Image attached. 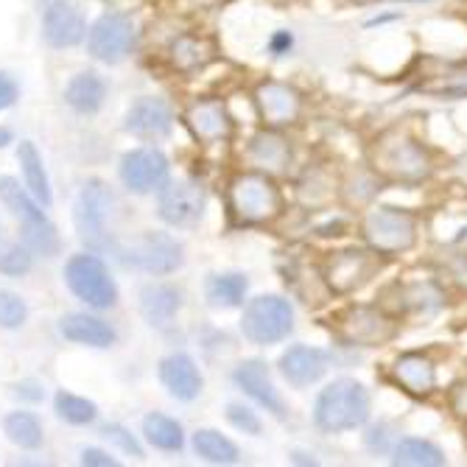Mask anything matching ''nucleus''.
<instances>
[{"mask_svg":"<svg viewBox=\"0 0 467 467\" xmlns=\"http://www.w3.org/2000/svg\"><path fill=\"white\" fill-rule=\"evenodd\" d=\"M369 168L380 180L417 185L431 177V157L406 132L389 130L380 138H375L369 149Z\"/></svg>","mask_w":467,"mask_h":467,"instance_id":"nucleus-1","label":"nucleus"},{"mask_svg":"<svg viewBox=\"0 0 467 467\" xmlns=\"http://www.w3.org/2000/svg\"><path fill=\"white\" fill-rule=\"evenodd\" d=\"M227 210L235 224L258 227V224H269L280 216L283 196H280L277 185L269 180V174L249 171V174H238L230 182Z\"/></svg>","mask_w":467,"mask_h":467,"instance_id":"nucleus-2","label":"nucleus"},{"mask_svg":"<svg viewBox=\"0 0 467 467\" xmlns=\"http://www.w3.org/2000/svg\"><path fill=\"white\" fill-rule=\"evenodd\" d=\"M369 417V395L350 378H338L322 389L314 406V422L327 434H345L361 429Z\"/></svg>","mask_w":467,"mask_h":467,"instance_id":"nucleus-3","label":"nucleus"},{"mask_svg":"<svg viewBox=\"0 0 467 467\" xmlns=\"http://www.w3.org/2000/svg\"><path fill=\"white\" fill-rule=\"evenodd\" d=\"M0 199L23 222V241L28 244L31 252L46 254V258L57 254L59 249L57 227L42 213V204L31 196V191L20 188L15 177H0Z\"/></svg>","mask_w":467,"mask_h":467,"instance_id":"nucleus-4","label":"nucleus"},{"mask_svg":"<svg viewBox=\"0 0 467 467\" xmlns=\"http://www.w3.org/2000/svg\"><path fill=\"white\" fill-rule=\"evenodd\" d=\"M361 235L378 254H400L409 252L417 241V219L409 210L378 207L364 216Z\"/></svg>","mask_w":467,"mask_h":467,"instance_id":"nucleus-5","label":"nucleus"},{"mask_svg":"<svg viewBox=\"0 0 467 467\" xmlns=\"http://www.w3.org/2000/svg\"><path fill=\"white\" fill-rule=\"evenodd\" d=\"M241 330L252 345H275L294 330V308L283 296H254L244 308Z\"/></svg>","mask_w":467,"mask_h":467,"instance_id":"nucleus-6","label":"nucleus"},{"mask_svg":"<svg viewBox=\"0 0 467 467\" xmlns=\"http://www.w3.org/2000/svg\"><path fill=\"white\" fill-rule=\"evenodd\" d=\"M65 280L78 300L90 308H112L118 300V288L109 277V269L96 254H73L65 266Z\"/></svg>","mask_w":467,"mask_h":467,"instance_id":"nucleus-7","label":"nucleus"},{"mask_svg":"<svg viewBox=\"0 0 467 467\" xmlns=\"http://www.w3.org/2000/svg\"><path fill=\"white\" fill-rule=\"evenodd\" d=\"M336 330L348 345L358 348H380L395 338L398 325L389 314L375 306H353L336 319Z\"/></svg>","mask_w":467,"mask_h":467,"instance_id":"nucleus-8","label":"nucleus"},{"mask_svg":"<svg viewBox=\"0 0 467 467\" xmlns=\"http://www.w3.org/2000/svg\"><path fill=\"white\" fill-rule=\"evenodd\" d=\"M112 207V193L104 182L90 180L81 188L78 202H76V227L78 238L88 244L90 249H107V216Z\"/></svg>","mask_w":467,"mask_h":467,"instance_id":"nucleus-9","label":"nucleus"},{"mask_svg":"<svg viewBox=\"0 0 467 467\" xmlns=\"http://www.w3.org/2000/svg\"><path fill=\"white\" fill-rule=\"evenodd\" d=\"M378 272V258L367 249H342L333 252L322 266V277L333 294H353L364 288Z\"/></svg>","mask_w":467,"mask_h":467,"instance_id":"nucleus-10","label":"nucleus"},{"mask_svg":"<svg viewBox=\"0 0 467 467\" xmlns=\"http://www.w3.org/2000/svg\"><path fill=\"white\" fill-rule=\"evenodd\" d=\"M123 264L135 269H143L149 275H168L180 269L182 264V246L168 235V233H146L132 246L120 252Z\"/></svg>","mask_w":467,"mask_h":467,"instance_id":"nucleus-11","label":"nucleus"},{"mask_svg":"<svg viewBox=\"0 0 467 467\" xmlns=\"http://www.w3.org/2000/svg\"><path fill=\"white\" fill-rule=\"evenodd\" d=\"M90 54L107 65L123 62L135 48V26L126 15H104L88 34Z\"/></svg>","mask_w":467,"mask_h":467,"instance_id":"nucleus-12","label":"nucleus"},{"mask_svg":"<svg viewBox=\"0 0 467 467\" xmlns=\"http://www.w3.org/2000/svg\"><path fill=\"white\" fill-rule=\"evenodd\" d=\"M414 90L434 99H467V62L420 59Z\"/></svg>","mask_w":467,"mask_h":467,"instance_id":"nucleus-13","label":"nucleus"},{"mask_svg":"<svg viewBox=\"0 0 467 467\" xmlns=\"http://www.w3.org/2000/svg\"><path fill=\"white\" fill-rule=\"evenodd\" d=\"M171 174L165 154L157 149H135L120 160V180L132 193H154L162 191Z\"/></svg>","mask_w":467,"mask_h":467,"instance_id":"nucleus-14","label":"nucleus"},{"mask_svg":"<svg viewBox=\"0 0 467 467\" xmlns=\"http://www.w3.org/2000/svg\"><path fill=\"white\" fill-rule=\"evenodd\" d=\"M254 107L269 130L291 126L303 115V96L283 81H264L254 90Z\"/></svg>","mask_w":467,"mask_h":467,"instance_id":"nucleus-15","label":"nucleus"},{"mask_svg":"<svg viewBox=\"0 0 467 467\" xmlns=\"http://www.w3.org/2000/svg\"><path fill=\"white\" fill-rule=\"evenodd\" d=\"M185 126L202 146L224 143L233 135V115L219 99H199L185 109Z\"/></svg>","mask_w":467,"mask_h":467,"instance_id":"nucleus-16","label":"nucleus"},{"mask_svg":"<svg viewBox=\"0 0 467 467\" xmlns=\"http://www.w3.org/2000/svg\"><path fill=\"white\" fill-rule=\"evenodd\" d=\"M204 213V191L191 180L165 182L160 193V216L171 227H191Z\"/></svg>","mask_w":467,"mask_h":467,"instance_id":"nucleus-17","label":"nucleus"},{"mask_svg":"<svg viewBox=\"0 0 467 467\" xmlns=\"http://www.w3.org/2000/svg\"><path fill=\"white\" fill-rule=\"evenodd\" d=\"M174 112L162 99H140L130 115H126V130L143 140H160L171 132Z\"/></svg>","mask_w":467,"mask_h":467,"instance_id":"nucleus-18","label":"nucleus"},{"mask_svg":"<svg viewBox=\"0 0 467 467\" xmlns=\"http://www.w3.org/2000/svg\"><path fill=\"white\" fill-rule=\"evenodd\" d=\"M160 380L168 389V395L177 400H196L202 392V375L196 361L188 353H171L168 358H162L160 364Z\"/></svg>","mask_w":467,"mask_h":467,"instance_id":"nucleus-19","label":"nucleus"},{"mask_svg":"<svg viewBox=\"0 0 467 467\" xmlns=\"http://www.w3.org/2000/svg\"><path fill=\"white\" fill-rule=\"evenodd\" d=\"M235 384L254 400L261 403L272 417L285 420V403L280 398V392L275 389V384L269 380V372L264 367V361H244L235 369Z\"/></svg>","mask_w":467,"mask_h":467,"instance_id":"nucleus-20","label":"nucleus"},{"mask_svg":"<svg viewBox=\"0 0 467 467\" xmlns=\"http://www.w3.org/2000/svg\"><path fill=\"white\" fill-rule=\"evenodd\" d=\"M46 39L54 48H73L88 34V23H84L81 12L65 0H54V4L46 9Z\"/></svg>","mask_w":467,"mask_h":467,"instance_id":"nucleus-21","label":"nucleus"},{"mask_svg":"<svg viewBox=\"0 0 467 467\" xmlns=\"http://www.w3.org/2000/svg\"><path fill=\"white\" fill-rule=\"evenodd\" d=\"M280 372L291 387H311L327 372V356L317 348L296 345L288 348L280 358Z\"/></svg>","mask_w":467,"mask_h":467,"instance_id":"nucleus-22","label":"nucleus"},{"mask_svg":"<svg viewBox=\"0 0 467 467\" xmlns=\"http://www.w3.org/2000/svg\"><path fill=\"white\" fill-rule=\"evenodd\" d=\"M392 375H395L398 384L414 398H426L437 387V369H434L431 358L420 356V353H403L395 361Z\"/></svg>","mask_w":467,"mask_h":467,"instance_id":"nucleus-23","label":"nucleus"},{"mask_svg":"<svg viewBox=\"0 0 467 467\" xmlns=\"http://www.w3.org/2000/svg\"><path fill=\"white\" fill-rule=\"evenodd\" d=\"M249 162L258 165L264 174H280L291 162V146L280 132L266 126V130L254 135L249 143Z\"/></svg>","mask_w":467,"mask_h":467,"instance_id":"nucleus-24","label":"nucleus"},{"mask_svg":"<svg viewBox=\"0 0 467 467\" xmlns=\"http://www.w3.org/2000/svg\"><path fill=\"white\" fill-rule=\"evenodd\" d=\"M62 336L70 338L76 345H88V348H112L115 345V327L107 325L99 317L90 314H70L62 319Z\"/></svg>","mask_w":467,"mask_h":467,"instance_id":"nucleus-25","label":"nucleus"},{"mask_svg":"<svg viewBox=\"0 0 467 467\" xmlns=\"http://www.w3.org/2000/svg\"><path fill=\"white\" fill-rule=\"evenodd\" d=\"M180 291L174 285H146L140 294V311L151 327H168L180 311Z\"/></svg>","mask_w":467,"mask_h":467,"instance_id":"nucleus-26","label":"nucleus"},{"mask_svg":"<svg viewBox=\"0 0 467 467\" xmlns=\"http://www.w3.org/2000/svg\"><path fill=\"white\" fill-rule=\"evenodd\" d=\"M104 96H107V84L99 73H78L65 88V101L81 115L99 112L104 104Z\"/></svg>","mask_w":467,"mask_h":467,"instance_id":"nucleus-27","label":"nucleus"},{"mask_svg":"<svg viewBox=\"0 0 467 467\" xmlns=\"http://www.w3.org/2000/svg\"><path fill=\"white\" fill-rule=\"evenodd\" d=\"M17 160H20L23 180H26V188L31 191V196H34L42 207H51L54 193H51V182H48L46 168H42V157H39L36 146H34L31 140H23L20 149H17Z\"/></svg>","mask_w":467,"mask_h":467,"instance_id":"nucleus-28","label":"nucleus"},{"mask_svg":"<svg viewBox=\"0 0 467 467\" xmlns=\"http://www.w3.org/2000/svg\"><path fill=\"white\" fill-rule=\"evenodd\" d=\"M213 57H216L213 42L204 36H196V34H182L171 46V65L180 73H193V70L204 67Z\"/></svg>","mask_w":467,"mask_h":467,"instance_id":"nucleus-29","label":"nucleus"},{"mask_svg":"<svg viewBox=\"0 0 467 467\" xmlns=\"http://www.w3.org/2000/svg\"><path fill=\"white\" fill-rule=\"evenodd\" d=\"M445 306V294L437 283H406L398 288V308L411 314H434Z\"/></svg>","mask_w":467,"mask_h":467,"instance_id":"nucleus-30","label":"nucleus"},{"mask_svg":"<svg viewBox=\"0 0 467 467\" xmlns=\"http://www.w3.org/2000/svg\"><path fill=\"white\" fill-rule=\"evenodd\" d=\"M392 462L403 464V467H442L445 464V453L437 445L426 442V440L406 437V440H400L395 445Z\"/></svg>","mask_w":467,"mask_h":467,"instance_id":"nucleus-31","label":"nucleus"},{"mask_svg":"<svg viewBox=\"0 0 467 467\" xmlns=\"http://www.w3.org/2000/svg\"><path fill=\"white\" fill-rule=\"evenodd\" d=\"M143 434L146 440L160 448V451H168V453H177L182 451L185 445V434H182V426L177 420L165 417V414H149L143 420Z\"/></svg>","mask_w":467,"mask_h":467,"instance_id":"nucleus-32","label":"nucleus"},{"mask_svg":"<svg viewBox=\"0 0 467 467\" xmlns=\"http://www.w3.org/2000/svg\"><path fill=\"white\" fill-rule=\"evenodd\" d=\"M246 296V277L238 272L213 275L207 280V300L213 308H235Z\"/></svg>","mask_w":467,"mask_h":467,"instance_id":"nucleus-33","label":"nucleus"},{"mask_svg":"<svg viewBox=\"0 0 467 467\" xmlns=\"http://www.w3.org/2000/svg\"><path fill=\"white\" fill-rule=\"evenodd\" d=\"M4 434L23 451H36L42 445V426L31 411H12L4 420Z\"/></svg>","mask_w":467,"mask_h":467,"instance_id":"nucleus-34","label":"nucleus"},{"mask_svg":"<svg viewBox=\"0 0 467 467\" xmlns=\"http://www.w3.org/2000/svg\"><path fill=\"white\" fill-rule=\"evenodd\" d=\"M193 448L210 464H235L238 462V448L227 437H222L219 431H213V429L196 431L193 434Z\"/></svg>","mask_w":467,"mask_h":467,"instance_id":"nucleus-35","label":"nucleus"},{"mask_svg":"<svg viewBox=\"0 0 467 467\" xmlns=\"http://www.w3.org/2000/svg\"><path fill=\"white\" fill-rule=\"evenodd\" d=\"M54 406H57L59 420L70 422V426H90V422H96V417H99V406L93 400L70 395V392H59Z\"/></svg>","mask_w":467,"mask_h":467,"instance_id":"nucleus-36","label":"nucleus"},{"mask_svg":"<svg viewBox=\"0 0 467 467\" xmlns=\"http://www.w3.org/2000/svg\"><path fill=\"white\" fill-rule=\"evenodd\" d=\"M31 269V249L28 244H4L0 246V272L9 277H20Z\"/></svg>","mask_w":467,"mask_h":467,"instance_id":"nucleus-37","label":"nucleus"},{"mask_svg":"<svg viewBox=\"0 0 467 467\" xmlns=\"http://www.w3.org/2000/svg\"><path fill=\"white\" fill-rule=\"evenodd\" d=\"M26 317H28V308L20 296L12 291H0V327L15 330V327L26 325Z\"/></svg>","mask_w":467,"mask_h":467,"instance_id":"nucleus-38","label":"nucleus"},{"mask_svg":"<svg viewBox=\"0 0 467 467\" xmlns=\"http://www.w3.org/2000/svg\"><path fill=\"white\" fill-rule=\"evenodd\" d=\"M227 417H230V422H233V426H235L238 431L252 434V437H258V434H261V420L254 417L252 409L238 406V403H230V406H227Z\"/></svg>","mask_w":467,"mask_h":467,"instance_id":"nucleus-39","label":"nucleus"},{"mask_svg":"<svg viewBox=\"0 0 467 467\" xmlns=\"http://www.w3.org/2000/svg\"><path fill=\"white\" fill-rule=\"evenodd\" d=\"M104 437L109 440V442H115L123 453H130V456H135V459H143V448H140V442L126 431V429H120V426H107L104 429Z\"/></svg>","mask_w":467,"mask_h":467,"instance_id":"nucleus-40","label":"nucleus"},{"mask_svg":"<svg viewBox=\"0 0 467 467\" xmlns=\"http://www.w3.org/2000/svg\"><path fill=\"white\" fill-rule=\"evenodd\" d=\"M448 403H451V411L459 420H467V380H459V384H453Z\"/></svg>","mask_w":467,"mask_h":467,"instance_id":"nucleus-41","label":"nucleus"},{"mask_svg":"<svg viewBox=\"0 0 467 467\" xmlns=\"http://www.w3.org/2000/svg\"><path fill=\"white\" fill-rule=\"evenodd\" d=\"M15 101H17V84H15V78L6 76V73H0V112L9 109Z\"/></svg>","mask_w":467,"mask_h":467,"instance_id":"nucleus-42","label":"nucleus"},{"mask_svg":"<svg viewBox=\"0 0 467 467\" xmlns=\"http://www.w3.org/2000/svg\"><path fill=\"white\" fill-rule=\"evenodd\" d=\"M15 395L20 400H28V403H39L42 398H46V389H42L36 380H23V384L15 387Z\"/></svg>","mask_w":467,"mask_h":467,"instance_id":"nucleus-43","label":"nucleus"},{"mask_svg":"<svg viewBox=\"0 0 467 467\" xmlns=\"http://www.w3.org/2000/svg\"><path fill=\"white\" fill-rule=\"evenodd\" d=\"M81 464H90V467H115L118 462L109 453L99 451V448H88V451H81Z\"/></svg>","mask_w":467,"mask_h":467,"instance_id":"nucleus-44","label":"nucleus"},{"mask_svg":"<svg viewBox=\"0 0 467 467\" xmlns=\"http://www.w3.org/2000/svg\"><path fill=\"white\" fill-rule=\"evenodd\" d=\"M288 48H291V34H288V31H280V34L272 36V51H275L277 57H283Z\"/></svg>","mask_w":467,"mask_h":467,"instance_id":"nucleus-45","label":"nucleus"},{"mask_svg":"<svg viewBox=\"0 0 467 467\" xmlns=\"http://www.w3.org/2000/svg\"><path fill=\"white\" fill-rule=\"evenodd\" d=\"M9 143H12V132H9V130H4V126H0V149L9 146Z\"/></svg>","mask_w":467,"mask_h":467,"instance_id":"nucleus-46","label":"nucleus"},{"mask_svg":"<svg viewBox=\"0 0 467 467\" xmlns=\"http://www.w3.org/2000/svg\"><path fill=\"white\" fill-rule=\"evenodd\" d=\"M353 4H372V0H353Z\"/></svg>","mask_w":467,"mask_h":467,"instance_id":"nucleus-47","label":"nucleus"}]
</instances>
